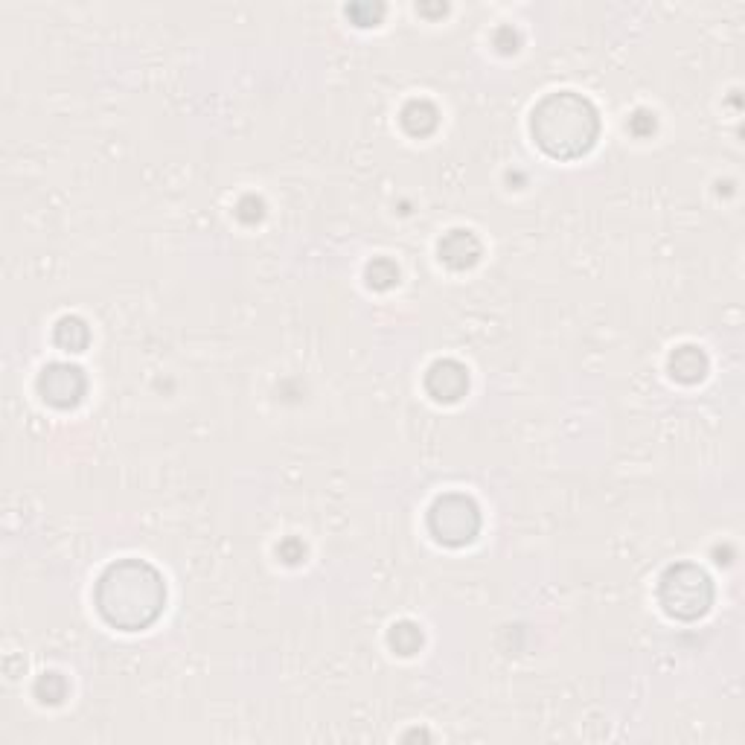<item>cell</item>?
I'll use <instances>...</instances> for the list:
<instances>
[{
	"label": "cell",
	"mask_w": 745,
	"mask_h": 745,
	"mask_svg": "<svg viewBox=\"0 0 745 745\" xmlns=\"http://www.w3.org/2000/svg\"><path fill=\"white\" fill-rule=\"evenodd\" d=\"M262 216H265V201H262L260 195L248 193L239 198V204H236V219L239 222L257 225V222H262Z\"/></svg>",
	"instance_id": "obj_15"
},
{
	"label": "cell",
	"mask_w": 745,
	"mask_h": 745,
	"mask_svg": "<svg viewBox=\"0 0 745 745\" xmlns=\"http://www.w3.org/2000/svg\"><path fill=\"white\" fill-rule=\"evenodd\" d=\"M492 38H498V41H492V44H495V50H498V53H504V56H510V53H516V50H519V33H516L513 27H501V30H495Z\"/></svg>",
	"instance_id": "obj_18"
},
{
	"label": "cell",
	"mask_w": 745,
	"mask_h": 745,
	"mask_svg": "<svg viewBox=\"0 0 745 745\" xmlns=\"http://www.w3.org/2000/svg\"><path fill=\"white\" fill-rule=\"evenodd\" d=\"M364 283L373 289V292H388L399 283V265L390 260V257H376L364 265Z\"/></svg>",
	"instance_id": "obj_13"
},
{
	"label": "cell",
	"mask_w": 745,
	"mask_h": 745,
	"mask_svg": "<svg viewBox=\"0 0 745 745\" xmlns=\"http://www.w3.org/2000/svg\"><path fill=\"white\" fill-rule=\"evenodd\" d=\"M277 556H280L286 565H300V562L306 559V545H303L300 539L289 536V539H283V542L277 545Z\"/></svg>",
	"instance_id": "obj_17"
},
{
	"label": "cell",
	"mask_w": 745,
	"mask_h": 745,
	"mask_svg": "<svg viewBox=\"0 0 745 745\" xmlns=\"http://www.w3.org/2000/svg\"><path fill=\"white\" fill-rule=\"evenodd\" d=\"M399 126L411 137H428L440 126V111L431 99H408L399 111Z\"/></svg>",
	"instance_id": "obj_9"
},
{
	"label": "cell",
	"mask_w": 745,
	"mask_h": 745,
	"mask_svg": "<svg viewBox=\"0 0 745 745\" xmlns=\"http://www.w3.org/2000/svg\"><path fill=\"white\" fill-rule=\"evenodd\" d=\"M422 388L434 402L454 405L469 393V370L457 358H437V361L428 364Z\"/></svg>",
	"instance_id": "obj_6"
},
{
	"label": "cell",
	"mask_w": 745,
	"mask_h": 745,
	"mask_svg": "<svg viewBox=\"0 0 745 745\" xmlns=\"http://www.w3.org/2000/svg\"><path fill=\"white\" fill-rule=\"evenodd\" d=\"M425 644V632L417 620H396L388 629V647L402 655V658H411L417 655Z\"/></svg>",
	"instance_id": "obj_11"
},
{
	"label": "cell",
	"mask_w": 745,
	"mask_h": 745,
	"mask_svg": "<svg viewBox=\"0 0 745 745\" xmlns=\"http://www.w3.org/2000/svg\"><path fill=\"white\" fill-rule=\"evenodd\" d=\"M484 245L478 239L475 230L469 227H452L449 233L440 236L437 242V257L443 265H449L452 271H469L481 262Z\"/></svg>",
	"instance_id": "obj_7"
},
{
	"label": "cell",
	"mask_w": 745,
	"mask_h": 745,
	"mask_svg": "<svg viewBox=\"0 0 745 745\" xmlns=\"http://www.w3.org/2000/svg\"><path fill=\"white\" fill-rule=\"evenodd\" d=\"M530 134L553 161H577L600 137V111L577 91H553L533 105Z\"/></svg>",
	"instance_id": "obj_2"
},
{
	"label": "cell",
	"mask_w": 745,
	"mask_h": 745,
	"mask_svg": "<svg viewBox=\"0 0 745 745\" xmlns=\"http://www.w3.org/2000/svg\"><path fill=\"white\" fill-rule=\"evenodd\" d=\"M70 693V681L65 679V673L59 670H47L41 673L33 684V696L41 705H62Z\"/></svg>",
	"instance_id": "obj_12"
},
{
	"label": "cell",
	"mask_w": 745,
	"mask_h": 745,
	"mask_svg": "<svg viewBox=\"0 0 745 745\" xmlns=\"http://www.w3.org/2000/svg\"><path fill=\"white\" fill-rule=\"evenodd\" d=\"M35 390L38 396L56 408V411H70L76 405H82L85 393H88V376L79 364L70 361H53L47 364L38 379H35Z\"/></svg>",
	"instance_id": "obj_5"
},
{
	"label": "cell",
	"mask_w": 745,
	"mask_h": 745,
	"mask_svg": "<svg viewBox=\"0 0 745 745\" xmlns=\"http://www.w3.org/2000/svg\"><path fill=\"white\" fill-rule=\"evenodd\" d=\"M481 524H484L481 507L466 492L437 495L425 513L428 533L434 536V542H440L446 548H463V545L475 542V536L481 533Z\"/></svg>",
	"instance_id": "obj_4"
},
{
	"label": "cell",
	"mask_w": 745,
	"mask_h": 745,
	"mask_svg": "<svg viewBox=\"0 0 745 745\" xmlns=\"http://www.w3.org/2000/svg\"><path fill=\"white\" fill-rule=\"evenodd\" d=\"M713 580L711 574L693 562H676L670 565L661 580H658V606L664 609V615L673 620H699L711 612L713 606Z\"/></svg>",
	"instance_id": "obj_3"
},
{
	"label": "cell",
	"mask_w": 745,
	"mask_h": 745,
	"mask_svg": "<svg viewBox=\"0 0 745 745\" xmlns=\"http://www.w3.org/2000/svg\"><path fill=\"white\" fill-rule=\"evenodd\" d=\"M53 344L65 353H85L91 344V326L79 315H62L53 324Z\"/></svg>",
	"instance_id": "obj_10"
},
{
	"label": "cell",
	"mask_w": 745,
	"mask_h": 745,
	"mask_svg": "<svg viewBox=\"0 0 745 745\" xmlns=\"http://www.w3.org/2000/svg\"><path fill=\"white\" fill-rule=\"evenodd\" d=\"M655 129H658V120H655V114H652L649 108H638V111L629 117V131H632L635 137H649Z\"/></svg>",
	"instance_id": "obj_16"
},
{
	"label": "cell",
	"mask_w": 745,
	"mask_h": 745,
	"mask_svg": "<svg viewBox=\"0 0 745 745\" xmlns=\"http://www.w3.org/2000/svg\"><path fill=\"white\" fill-rule=\"evenodd\" d=\"M667 370H670V376L676 382H681V385H696V382H702L708 376L711 358H708V353L702 347H696V344H681L667 358Z\"/></svg>",
	"instance_id": "obj_8"
},
{
	"label": "cell",
	"mask_w": 745,
	"mask_h": 745,
	"mask_svg": "<svg viewBox=\"0 0 745 745\" xmlns=\"http://www.w3.org/2000/svg\"><path fill=\"white\" fill-rule=\"evenodd\" d=\"M385 15V6L382 3H350L347 6V18L356 24V27H376Z\"/></svg>",
	"instance_id": "obj_14"
},
{
	"label": "cell",
	"mask_w": 745,
	"mask_h": 745,
	"mask_svg": "<svg viewBox=\"0 0 745 745\" xmlns=\"http://www.w3.org/2000/svg\"><path fill=\"white\" fill-rule=\"evenodd\" d=\"M99 617L120 632L149 629L166 606V580L146 559L126 556L102 568L94 585Z\"/></svg>",
	"instance_id": "obj_1"
}]
</instances>
